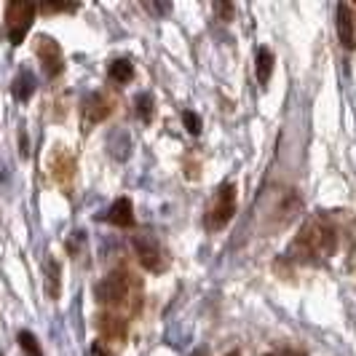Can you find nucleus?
I'll return each mask as SVG.
<instances>
[{
  "label": "nucleus",
  "mask_w": 356,
  "mask_h": 356,
  "mask_svg": "<svg viewBox=\"0 0 356 356\" xmlns=\"http://www.w3.org/2000/svg\"><path fill=\"white\" fill-rule=\"evenodd\" d=\"M94 298L110 314L134 316L143 308V282L131 270L118 268V270L107 273L105 279L94 286Z\"/></svg>",
  "instance_id": "obj_1"
},
{
  "label": "nucleus",
  "mask_w": 356,
  "mask_h": 356,
  "mask_svg": "<svg viewBox=\"0 0 356 356\" xmlns=\"http://www.w3.org/2000/svg\"><path fill=\"white\" fill-rule=\"evenodd\" d=\"M335 250H338V231L332 225H327V220L314 217L298 231L292 247H289V254L298 263L314 266V263H324L327 257H332Z\"/></svg>",
  "instance_id": "obj_2"
},
{
  "label": "nucleus",
  "mask_w": 356,
  "mask_h": 356,
  "mask_svg": "<svg viewBox=\"0 0 356 356\" xmlns=\"http://www.w3.org/2000/svg\"><path fill=\"white\" fill-rule=\"evenodd\" d=\"M233 214H236V185H233V182H222V185L214 191L212 204H209V209H207L204 222H207L209 231H220V228H225V225L231 222Z\"/></svg>",
  "instance_id": "obj_3"
},
{
  "label": "nucleus",
  "mask_w": 356,
  "mask_h": 356,
  "mask_svg": "<svg viewBox=\"0 0 356 356\" xmlns=\"http://www.w3.org/2000/svg\"><path fill=\"white\" fill-rule=\"evenodd\" d=\"M38 14L35 3H24V0H14L6 6V33L11 46H22V40L27 38L30 27H33V19Z\"/></svg>",
  "instance_id": "obj_4"
},
{
  "label": "nucleus",
  "mask_w": 356,
  "mask_h": 356,
  "mask_svg": "<svg viewBox=\"0 0 356 356\" xmlns=\"http://www.w3.org/2000/svg\"><path fill=\"white\" fill-rule=\"evenodd\" d=\"M131 247H134V252H137V260H140V266H143L145 270H150V273H163V270L169 268L166 250L161 247L156 236L140 233V236L131 238Z\"/></svg>",
  "instance_id": "obj_5"
},
{
  "label": "nucleus",
  "mask_w": 356,
  "mask_h": 356,
  "mask_svg": "<svg viewBox=\"0 0 356 356\" xmlns=\"http://www.w3.org/2000/svg\"><path fill=\"white\" fill-rule=\"evenodd\" d=\"M49 172H51V179L59 188L70 191L72 179H75V172H78V163H75V156H72L70 147L54 145L51 153H49Z\"/></svg>",
  "instance_id": "obj_6"
},
{
  "label": "nucleus",
  "mask_w": 356,
  "mask_h": 356,
  "mask_svg": "<svg viewBox=\"0 0 356 356\" xmlns=\"http://www.w3.org/2000/svg\"><path fill=\"white\" fill-rule=\"evenodd\" d=\"M35 56L38 62H40V67H43V72H46V78L62 75V70H65V54H62V46L51 35L35 38Z\"/></svg>",
  "instance_id": "obj_7"
},
{
  "label": "nucleus",
  "mask_w": 356,
  "mask_h": 356,
  "mask_svg": "<svg viewBox=\"0 0 356 356\" xmlns=\"http://www.w3.org/2000/svg\"><path fill=\"white\" fill-rule=\"evenodd\" d=\"M113 110H115V97H110L107 91H94V94H89L86 102H83V107H81L86 131H89L91 126L102 124Z\"/></svg>",
  "instance_id": "obj_8"
},
{
  "label": "nucleus",
  "mask_w": 356,
  "mask_h": 356,
  "mask_svg": "<svg viewBox=\"0 0 356 356\" xmlns=\"http://www.w3.org/2000/svg\"><path fill=\"white\" fill-rule=\"evenodd\" d=\"M97 327H99V335H102V343H124L129 338V321L121 314H99L97 316Z\"/></svg>",
  "instance_id": "obj_9"
},
{
  "label": "nucleus",
  "mask_w": 356,
  "mask_h": 356,
  "mask_svg": "<svg viewBox=\"0 0 356 356\" xmlns=\"http://www.w3.org/2000/svg\"><path fill=\"white\" fill-rule=\"evenodd\" d=\"M338 38L343 49H356V11L348 3H338Z\"/></svg>",
  "instance_id": "obj_10"
},
{
  "label": "nucleus",
  "mask_w": 356,
  "mask_h": 356,
  "mask_svg": "<svg viewBox=\"0 0 356 356\" xmlns=\"http://www.w3.org/2000/svg\"><path fill=\"white\" fill-rule=\"evenodd\" d=\"M107 222H113L115 228H131L134 225V207H131V198H118L105 214Z\"/></svg>",
  "instance_id": "obj_11"
},
{
  "label": "nucleus",
  "mask_w": 356,
  "mask_h": 356,
  "mask_svg": "<svg viewBox=\"0 0 356 356\" xmlns=\"http://www.w3.org/2000/svg\"><path fill=\"white\" fill-rule=\"evenodd\" d=\"M43 276H46V295H49V300H59V295H62V266L54 257H46Z\"/></svg>",
  "instance_id": "obj_12"
},
{
  "label": "nucleus",
  "mask_w": 356,
  "mask_h": 356,
  "mask_svg": "<svg viewBox=\"0 0 356 356\" xmlns=\"http://www.w3.org/2000/svg\"><path fill=\"white\" fill-rule=\"evenodd\" d=\"M107 75H110V81L113 83H129L131 78H134V65L129 62V59H115V62H110V70H107Z\"/></svg>",
  "instance_id": "obj_13"
},
{
  "label": "nucleus",
  "mask_w": 356,
  "mask_h": 356,
  "mask_svg": "<svg viewBox=\"0 0 356 356\" xmlns=\"http://www.w3.org/2000/svg\"><path fill=\"white\" fill-rule=\"evenodd\" d=\"M33 91H35V78H33V72L22 70L17 75V81H14V97L22 99V102H27V99L33 97Z\"/></svg>",
  "instance_id": "obj_14"
},
{
  "label": "nucleus",
  "mask_w": 356,
  "mask_h": 356,
  "mask_svg": "<svg viewBox=\"0 0 356 356\" xmlns=\"http://www.w3.org/2000/svg\"><path fill=\"white\" fill-rule=\"evenodd\" d=\"M270 72H273V54H270V49H260L257 51V81H260V86H266L270 81Z\"/></svg>",
  "instance_id": "obj_15"
},
{
  "label": "nucleus",
  "mask_w": 356,
  "mask_h": 356,
  "mask_svg": "<svg viewBox=\"0 0 356 356\" xmlns=\"http://www.w3.org/2000/svg\"><path fill=\"white\" fill-rule=\"evenodd\" d=\"M19 348H22V354L24 356H43V348H40V343L33 332H27V330H22L19 332Z\"/></svg>",
  "instance_id": "obj_16"
},
{
  "label": "nucleus",
  "mask_w": 356,
  "mask_h": 356,
  "mask_svg": "<svg viewBox=\"0 0 356 356\" xmlns=\"http://www.w3.org/2000/svg\"><path fill=\"white\" fill-rule=\"evenodd\" d=\"M134 105H137V115L143 118L145 124H150V118H153V97L150 94H140L134 99Z\"/></svg>",
  "instance_id": "obj_17"
},
{
  "label": "nucleus",
  "mask_w": 356,
  "mask_h": 356,
  "mask_svg": "<svg viewBox=\"0 0 356 356\" xmlns=\"http://www.w3.org/2000/svg\"><path fill=\"white\" fill-rule=\"evenodd\" d=\"M38 11H43V14H70V11H75V6H70V3H43V6H38Z\"/></svg>",
  "instance_id": "obj_18"
},
{
  "label": "nucleus",
  "mask_w": 356,
  "mask_h": 356,
  "mask_svg": "<svg viewBox=\"0 0 356 356\" xmlns=\"http://www.w3.org/2000/svg\"><path fill=\"white\" fill-rule=\"evenodd\" d=\"M182 124L188 126V131H191V134H198V131H201V118H198L196 113H191V110H185V113H182Z\"/></svg>",
  "instance_id": "obj_19"
},
{
  "label": "nucleus",
  "mask_w": 356,
  "mask_h": 356,
  "mask_svg": "<svg viewBox=\"0 0 356 356\" xmlns=\"http://www.w3.org/2000/svg\"><path fill=\"white\" fill-rule=\"evenodd\" d=\"M89 356H113V354H110V348H107L105 343H99V340H97V343H91Z\"/></svg>",
  "instance_id": "obj_20"
},
{
  "label": "nucleus",
  "mask_w": 356,
  "mask_h": 356,
  "mask_svg": "<svg viewBox=\"0 0 356 356\" xmlns=\"http://www.w3.org/2000/svg\"><path fill=\"white\" fill-rule=\"evenodd\" d=\"M214 11H217L220 17H225V19L233 17V6H231V3H228V6H225V3H214Z\"/></svg>",
  "instance_id": "obj_21"
},
{
  "label": "nucleus",
  "mask_w": 356,
  "mask_h": 356,
  "mask_svg": "<svg viewBox=\"0 0 356 356\" xmlns=\"http://www.w3.org/2000/svg\"><path fill=\"white\" fill-rule=\"evenodd\" d=\"M225 356H241V354H238V351H231V354H225Z\"/></svg>",
  "instance_id": "obj_22"
},
{
  "label": "nucleus",
  "mask_w": 356,
  "mask_h": 356,
  "mask_svg": "<svg viewBox=\"0 0 356 356\" xmlns=\"http://www.w3.org/2000/svg\"><path fill=\"white\" fill-rule=\"evenodd\" d=\"M0 356H3V354H0Z\"/></svg>",
  "instance_id": "obj_23"
}]
</instances>
